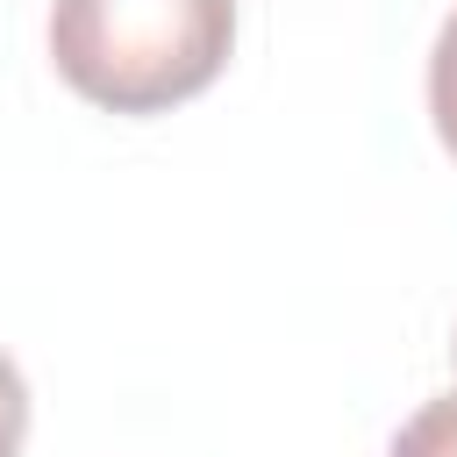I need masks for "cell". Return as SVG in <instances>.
<instances>
[{
    "mask_svg": "<svg viewBox=\"0 0 457 457\" xmlns=\"http://www.w3.org/2000/svg\"><path fill=\"white\" fill-rule=\"evenodd\" d=\"M386 457H457V393L421 400V407L400 421V436H393Z\"/></svg>",
    "mask_w": 457,
    "mask_h": 457,
    "instance_id": "7a4b0ae2",
    "label": "cell"
},
{
    "mask_svg": "<svg viewBox=\"0 0 457 457\" xmlns=\"http://www.w3.org/2000/svg\"><path fill=\"white\" fill-rule=\"evenodd\" d=\"M236 0H57L50 64L107 114H164L221 79Z\"/></svg>",
    "mask_w": 457,
    "mask_h": 457,
    "instance_id": "6da1fadb",
    "label": "cell"
},
{
    "mask_svg": "<svg viewBox=\"0 0 457 457\" xmlns=\"http://www.w3.org/2000/svg\"><path fill=\"white\" fill-rule=\"evenodd\" d=\"M21 443H29V386L0 350V457H21Z\"/></svg>",
    "mask_w": 457,
    "mask_h": 457,
    "instance_id": "277c9868",
    "label": "cell"
},
{
    "mask_svg": "<svg viewBox=\"0 0 457 457\" xmlns=\"http://www.w3.org/2000/svg\"><path fill=\"white\" fill-rule=\"evenodd\" d=\"M450 350H457V343H450Z\"/></svg>",
    "mask_w": 457,
    "mask_h": 457,
    "instance_id": "5b68a950",
    "label": "cell"
},
{
    "mask_svg": "<svg viewBox=\"0 0 457 457\" xmlns=\"http://www.w3.org/2000/svg\"><path fill=\"white\" fill-rule=\"evenodd\" d=\"M428 121H436L443 150L457 157V7H450V21L436 29V50H428Z\"/></svg>",
    "mask_w": 457,
    "mask_h": 457,
    "instance_id": "3957f363",
    "label": "cell"
}]
</instances>
